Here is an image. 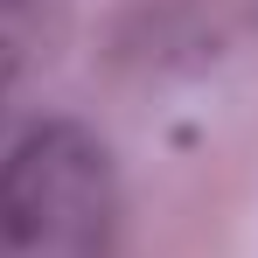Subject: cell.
I'll list each match as a JSON object with an SVG mask.
<instances>
[]
</instances>
